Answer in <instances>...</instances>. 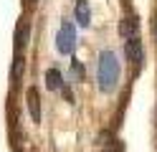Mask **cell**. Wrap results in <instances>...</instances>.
I'll use <instances>...</instances> for the list:
<instances>
[{"instance_id":"obj_6","label":"cell","mask_w":157,"mask_h":152,"mask_svg":"<svg viewBox=\"0 0 157 152\" xmlns=\"http://www.w3.org/2000/svg\"><path fill=\"white\" fill-rule=\"evenodd\" d=\"M28 109H31L33 122L41 119V104H38V91L36 89H28Z\"/></svg>"},{"instance_id":"obj_9","label":"cell","mask_w":157,"mask_h":152,"mask_svg":"<svg viewBox=\"0 0 157 152\" xmlns=\"http://www.w3.org/2000/svg\"><path fill=\"white\" fill-rule=\"evenodd\" d=\"M71 71H74L76 76H81V74H84V66L78 64V61H74V66H71Z\"/></svg>"},{"instance_id":"obj_2","label":"cell","mask_w":157,"mask_h":152,"mask_svg":"<svg viewBox=\"0 0 157 152\" xmlns=\"http://www.w3.org/2000/svg\"><path fill=\"white\" fill-rule=\"evenodd\" d=\"M74 46H76V30L71 23H63L61 30H58V38H56V48L61 53H71Z\"/></svg>"},{"instance_id":"obj_7","label":"cell","mask_w":157,"mask_h":152,"mask_svg":"<svg viewBox=\"0 0 157 152\" xmlns=\"http://www.w3.org/2000/svg\"><path fill=\"white\" fill-rule=\"evenodd\" d=\"M46 86H48V89H58V86H61V74H58V68H48Z\"/></svg>"},{"instance_id":"obj_10","label":"cell","mask_w":157,"mask_h":152,"mask_svg":"<svg viewBox=\"0 0 157 152\" xmlns=\"http://www.w3.org/2000/svg\"><path fill=\"white\" fill-rule=\"evenodd\" d=\"M28 3H31V5H36V0H28Z\"/></svg>"},{"instance_id":"obj_1","label":"cell","mask_w":157,"mask_h":152,"mask_svg":"<svg viewBox=\"0 0 157 152\" xmlns=\"http://www.w3.org/2000/svg\"><path fill=\"white\" fill-rule=\"evenodd\" d=\"M96 79H99L101 91H112L117 86V81H119V61H117L112 51H104L99 56V74H96Z\"/></svg>"},{"instance_id":"obj_4","label":"cell","mask_w":157,"mask_h":152,"mask_svg":"<svg viewBox=\"0 0 157 152\" xmlns=\"http://www.w3.org/2000/svg\"><path fill=\"white\" fill-rule=\"evenodd\" d=\"M137 28H140L137 18H134V15H129V18H124V20H122L119 33H122V38H124V41H132V38H137Z\"/></svg>"},{"instance_id":"obj_8","label":"cell","mask_w":157,"mask_h":152,"mask_svg":"<svg viewBox=\"0 0 157 152\" xmlns=\"http://www.w3.org/2000/svg\"><path fill=\"white\" fill-rule=\"evenodd\" d=\"M28 43V23H23L21 28H18V48Z\"/></svg>"},{"instance_id":"obj_11","label":"cell","mask_w":157,"mask_h":152,"mask_svg":"<svg viewBox=\"0 0 157 152\" xmlns=\"http://www.w3.org/2000/svg\"><path fill=\"white\" fill-rule=\"evenodd\" d=\"M155 38H157V25H155Z\"/></svg>"},{"instance_id":"obj_5","label":"cell","mask_w":157,"mask_h":152,"mask_svg":"<svg viewBox=\"0 0 157 152\" xmlns=\"http://www.w3.org/2000/svg\"><path fill=\"white\" fill-rule=\"evenodd\" d=\"M76 23L84 25V28L91 25V10H89V3H86V0H78L76 3Z\"/></svg>"},{"instance_id":"obj_3","label":"cell","mask_w":157,"mask_h":152,"mask_svg":"<svg viewBox=\"0 0 157 152\" xmlns=\"http://www.w3.org/2000/svg\"><path fill=\"white\" fill-rule=\"evenodd\" d=\"M124 53H127V58L132 61V66H134V71H140V66H142V61H144V51H142V43L137 38H132V41H127V46H124Z\"/></svg>"}]
</instances>
